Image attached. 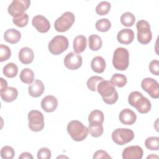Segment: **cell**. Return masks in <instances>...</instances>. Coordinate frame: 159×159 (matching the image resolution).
<instances>
[{
  "label": "cell",
  "instance_id": "cell-14",
  "mask_svg": "<svg viewBox=\"0 0 159 159\" xmlns=\"http://www.w3.org/2000/svg\"><path fill=\"white\" fill-rule=\"evenodd\" d=\"M143 155V150L139 145L129 146L123 150L122 153L123 159H141Z\"/></svg>",
  "mask_w": 159,
  "mask_h": 159
},
{
  "label": "cell",
  "instance_id": "cell-8",
  "mask_svg": "<svg viewBox=\"0 0 159 159\" xmlns=\"http://www.w3.org/2000/svg\"><path fill=\"white\" fill-rule=\"evenodd\" d=\"M111 137L114 143L119 145H123L134 139V133L130 129L119 128L112 132Z\"/></svg>",
  "mask_w": 159,
  "mask_h": 159
},
{
  "label": "cell",
  "instance_id": "cell-37",
  "mask_svg": "<svg viewBox=\"0 0 159 159\" xmlns=\"http://www.w3.org/2000/svg\"><path fill=\"white\" fill-rule=\"evenodd\" d=\"M11 56V50L10 48L4 44L0 45V61L1 62L7 60Z\"/></svg>",
  "mask_w": 159,
  "mask_h": 159
},
{
  "label": "cell",
  "instance_id": "cell-30",
  "mask_svg": "<svg viewBox=\"0 0 159 159\" xmlns=\"http://www.w3.org/2000/svg\"><path fill=\"white\" fill-rule=\"evenodd\" d=\"M111 81L114 84V86H116L119 88H122L126 84L127 80L124 75L115 73L112 76Z\"/></svg>",
  "mask_w": 159,
  "mask_h": 159
},
{
  "label": "cell",
  "instance_id": "cell-31",
  "mask_svg": "<svg viewBox=\"0 0 159 159\" xmlns=\"http://www.w3.org/2000/svg\"><path fill=\"white\" fill-rule=\"evenodd\" d=\"M96 29L102 32H105L108 31L111 27V23L109 20L106 18L101 19L96 22L95 24Z\"/></svg>",
  "mask_w": 159,
  "mask_h": 159
},
{
  "label": "cell",
  "instance_id": "cell-38",
  "mask_svg": "<svg viewBox=\"0 0 159 159\" xmlns=\"http://www.w3.org/2000/svg\"><path fill=\"white\" fill-rule=\"evenodd\" d=\"M51 155L50 150L46 147L41 148L37 152V158L39 159H49L51 158Z\"/></svg>",
  "mask_w": 159,
  "mask_h": 159
},
{
  "label": "cell",
  "instance_id": "cell-39",
  "mask_svg": "<svg viewBox=\"0 0 159 159\" xmlns=\"http://www.w3.org/2000/svg\"><path fill=\"white\" fill-rule=\"evenodd\" d=\"M148 68L152 74L156 76H158L159 75V61L158 60H153L152 61H151L149 64Z\"/></svg>",
  "mask_w": 159,
  "mask_h": 159
},
{
  "label": "cell",
  "instance_id": "cell-43",
  "mask_svg": "<svg viewBox=\"0 0 159 159\" xmlns=\"http://www.w3.org/2000/svg\"><path fill=\"white\" fill-rule=\"evenodd\" d=\"M158 156L157 155H153V154H152V155H149V156H148L147 157V158H158Z\"/></svg>",
  "mask_w": 159,
  "mask_h": 159
},
{
  "label": "cell",
  "instance_id": "cell-19",
  "mask_svg": "<svg viewBox=\"0 0 159 159\" xmlns=\"http://www.w3.org/2000/svg\"><path fill=\"white\" fill-rule=\"evenodd\" d=\"M34 58L33 50L27 47L22 48L19 52V59L24 64L27 65L32 62Z\"/></svg>",
  "mask_w": 159,
  "mask_h": 159
},
{
  "label": "cell",
  "instance_id": "cell-21",
  "mask_svg": "<svg viewBox=\"0 0 159 159\" xmlns=\"http://www.w3.org/2000/svg\"><path fill=\"white\" fill-rule=\"evenodd\" d=\"M21 38L20 32L15 29H9L4 34V40L10 43H17Z\"/></svg>",
  "mask_w": 159,
  "mask_h": 159
},
{
  "label": "cell",
  "instance_id": "cell-23",
  "mask_svg": "<svg viewBox=\"0 0 159 159\" xmlns=\"http://www.w3.org/2000/svg\"><path fill=\"white\" fill-rule=\"evenodd\" d=\"M87 46V39L83 35L76 36L73 40V50L76 53H81L84 51Z\"/></svg>",
  "mask_w": 159,
  "mask_h": 159
},
{
  "label": "cell",
  "instance_id": "cell-1",
  "mask_svg": "<svg viewBox=\"0 0 159 159\" xmlns=\"http://www.w3.org/2000/svg\"><path fill=\"white\" fill-rule=\"evenodd\" d=\"M97 91L103 101L107 104H113L118 99V93L114 84L111 81H101L97 86Z\"/></svg>",
  "mask_w": 159,
  "mask_h": 159
},
{
  "label": "cell",
  "instance_id": "cell-11",
  "mask_svg": "<svg viewBox=\"0 0 159 159\" xmlns=\"http://www.w3.org/2000/svg\"><path fill=\"white\" fill-rule=\"evenodd\" d=\"M142 88L146 91L151 98H159V86L158 82L152 78H145L141 82Z\"/></svg>",
  "mask_w": 159,
  "mask_h": 159
},
{
  "label": "cell",
  "instance_id": "cell-3",
  "mask_svg": "<svg viewBox=\"0 0 159 159\" xmlns=\"http://www.w3.org/2000/svg\"><path fill=\"white\" fill-rule=\"evenodd\" d=\"M67 131L72 139L76 142L84 140L89 133L88 128L76 120H71L68 124Z\"/></svg>",
  "mask_w": 159,
  "mask_h": 159
},
{
  "label": "cell",
  "instance_id": "cell-29",
  "mask_svg": "<svg viewBox=\"0 0 159 159\" xmlns=\"http://www.w3.org/2000/svg\"><path fill=\"white\" fill-rule=\"evenodd\" d=\"M135 21V16L130 12H124L120 16V22L124 26L132 27L134 24Z\"/></svg>",
  "mask_w": 159,
  "mask_h": 159
},
{
  "label": "cell",
  "instance_id": "cell-33",
  "mask_svg": "<svg viewBox=\"0 0 159 159\" xmlns=\"http://www.w3.org/2000/svg\"><path fill=\"white\" fill-rule=\"evenodd\" d=\"M111 7V3L108 1H102L99 2L96 7V12L100 16L106 15L110 11Z\"/></svg>",
  "mask_w": 159,
  "mask_h": 159
},
{
  "label": "cell",
  "instance_id": "cell-7",
  "mask_svg": "<svg viewBox=\"0 0 159 159\" xmlns=\"http://www.w3.org/2000/svg\"><path fill=\"white\" fill-rule=\"evenodd\" d=\"M75 20V15L71 12H65L57 18L54 23L55 29L59 32H64L68 30Z\"/></svg>",
  "mask_w": 159,
  "mask_h": 159
},
{
  "label": "cell",
  "instance_id": "cell-5",
  "mask_svg": "<svg viewBox=\"0 0 159 159\" xmlns=\"http://www.w3.org/2000/svg\"><path fill=\"white\" fill-rule=\"evenodd\" d=\"M68 39L63 35L55 36L48 43L49 52L55 55H58L65 52L68 47Z\"/></svg>",
  "mask_w": 159,
  "mask_h": 159
},
{
  "label": "cell",
  "instance_id": "cell-12",
  "mask_svg": "<svg viewBox=\"0 0 159 159\" xmlns=\"http://www.w3.org/2000/svg\"><path fill=\"white\" fill-rule=\"evenodd\" d=\"M64 65L69 70H77L81 67L83 62L82 57L80 55L75 52L68 53L64 58Z\"/></svg>",
  "mask_w": 159,
  "mask_h": 159
},
{
  "label": "cell",
  "instance_id": "cell-25",
  "mask_svg": "<svg viewBox=\"0 0 159 159\" xmlns=\"http://www.w3.org/2000/svg\"><path fill=\"white\" fill-rule=\"evenodd\" d=\"M89 132L93 137H99L102 134L104 131L102 124L98 122H94L89 124L88 126Z\"/></svg>",
  "mask_w": 159,
  "mask_h": 159
},
{
  "label": "cell",
  "instance_id": "cell-22",
  "mask_svg": "<svg viewBox=\"0 0 159 159\" xmlns=\"http://www.w3.org/2000/svg\"><path fill=\"white\" fill-rule=\"evenodd\" d=\"M105 60L101 56H96L93 58L91 62V69L96 73H102L106 68Z\"/></svg>",
  "mask_w": 159,
  "mask_h": 159
},
{
  "label": "cell",
  "instance_id": "cell-40",
  "mask_svg": "<svg viewBox=\"0 0 159 159\" xmlns=\"http://www.w3.org/2000/svg\"><path fill=\"white\" fill-rule=\"evenodd\" d=\"M94 159H98V158H111V157L108 155V153L102 150H99L96 151L93 157Z\"/></svg>",
  "mask_w": 159,
  "mask_h": 159
},
{
  "label": "cell",
  "instance_id": "cell-16",
  "mask_svg": "<svg viewBox=\"0 0 159 159\" xmlns=\"http://www.w3.org/2000/svg\"><path fill=\"white\" fill-rule=\"evenodd\" d=\"M120 121L125 125L134 124L137 120L136 114L130 109H124L120 111L119 115Z\"/></svg>",
  "mask_w": 159,
  "mask_h": 159
},
{
  "label": "cell",
  "instance_id": "cell-41",
  "mask_svg": "<svg viewBox=\"0 0 159 159\" xmlns=\"http://www.w3.org/2000/svg\"><path fill=\"white\" fill-rule=\"evenodd\" d=\"M19 159H33L34 157L31 153L29 152H23L19 157Z\"/></svg>",
  "mask_w": 159,
  "mask_h": 159
},
{
  "label": "cell",
  "instance_id": "cell-13",
  "mask_svg": "<svg viewBox=\"0 0 159 159\" xmlns=\"http://www.w3.org/2000/svg\"><path fill=\"white\" fill-rule=\"evenodd\" d=\"M32 25L40 33L47 32L50 28V23L48 20L42 15L34 16L32 20Z\"/></svg>",
  "mask_w": 159,
  "mask_h": 159
},
{
  "label": "cell",
  "instance_id": "cell-28",
  "mask_svg": "<svg viewBox=\"0 0 159 159\" xmlns=\"http://www.w3.org/2000/svg\"><path fill=\"white\" fill-rule=\"evenodd\" d=\"M104 116L103 112L100 110H93L91 112L88 116V122L89 124L98 122L102 124L104 122Z\"/></svg>",
  "mask_w": 159,
  "mask_h": 159
},
{
  "label": "cell",
  "instance_id": "cell-36",
  "mask_svg": "<svg viewBox=\"0 0 159 159\" xmlns=\"http://www.w3.org/2000/svg\"><path fill=\"white\" fill-rule=\"evenodd\" d=\"M29 21V16L27 13H24L22 16L18 17H13V23L19 27H24L27 25Z\"/></svg>",
  "mask_w": 159,
  "mask_h": 159
},
{
  "label": "cell",
  "instance_id": "cell-32",
  "mask_svg": "<svg viewBox=\"0 0 159 159\" xmlns=\"http://www.w3.org/2000/svg\"><path fill=\"white\" fill-rule=\"evenodd\" d=\"M145 147L150 150H158L159 149V137H150L145 141Z\"/></svg>",
  "mask_w": 159,
  "mask_h": 159
},
{
  "label": "cell",
  "instance_id": "cell-42",
  "mask_svg": "<svg viewBox=\"0 0 159 159\" xmlns=\"http://www.w3.org/2000/svg\"><path fill=\"white\" fill-rule=\"evenodd\" d=\"M0 81H1V90H0L1 91L7 88V83L2 78H0Z\"/></svg>",
  "mask_w": 159,
  "mask_h": 159
},
{
  "label": "cell",
  "instance_id": "cell-20",
  "mask_svg": "<svg viewBox=\"0 0 159 159\" xmlns=\"http://www.w3.org/2000/svg\"><path fill=\"white\" fill-rule=\"evenodd\" d=\"M1 99L7 102L14 101L18 96V91L14 87H7L0 91Z\"/></svg>",
  "mask_w": 159,
  "mask_h": 159
},
{
  "label": "cell",
  "instance_id": "cell-9",
  "mask_svg": "<svg viewBox=\"0 0 159 159\" xmlns=\"http://www.w3.org/2000/svg\"><path fill=\"white\" fill-rule=\"evenodd\" d=\"M29 127L34 132H40L44 127V117L37 110H32L28 114Z\"/></svg>",
  "mask_w": 159,
  "mask_h": 159
},
{
  "label": "cell",
  "instance_id": "cell-35",
  "mask_svg": "<svg viewBox=\"0 0 159 159\" xmlns=\"http://www.w3.org/2000/svg\"><path fill=\"white\" fill-rule=\"evenodd\" d=\"M15 155L14 148L10 146L3 147L1 150V157L3 159H12Z\"/></svg>",
  "mask_w": 159,
  "mask_h": 159
},
{
  "label": "cell",
  "instance_id": "cell-27",
  "mask_svg": "<svg viewBox=\"0 0 159 159\" xmlns=\"http://www.w3.org/2000/svg\"><path fill=\"white\" fill-rule=\"evenodd\" d=\"M2 72L8 78H14L17 75L18 67L14 63H9L4 66Z\"/></svg>",
  "mask_w": 159,
  "mask_h": 159
},
{
  "label": "cell",
  "instance_id": "cell-15",
  "mask_svg": "<svg viewBox=\"0 0 159 159\" xmlns=\"http://www.w3.org/2000/svg\"><path fill=\"white\" fill-rule=\"evenodd\" d=\"M58 106V100L56 97L52 95H48L44 97L41 101V107L47 112H52Z\"/></svg>",
  "mask_w": 159,
  "mask_h": 159
},
{
  "label": "cell",
  "instance_id": "cell-34",
  "mask_svg": "<svg viewBox=\"0 0 159 159\" xmlns=\"http://www.w3.org/2000/svg\"><path fill=\"white\" fill-rule=\"evenodd\" d=\"M103 80L104 79L101 76H91L88 80L86 82L87 87L89 90L92 91H96L97 90V86L98 84Z\"/></svg>",
  "mask_w": 159,
  "mask_h": 159
},
{
  "label": "cell",
  "instance_id": "cell-6",
  "mask_svg": "<svg viewBox=\"0 0 159 159\" xmlns=\"http://www.w3.org/2000/svg\"><path fill=\"white\" fill-rule=\"evenodd\" d=\"M137 29V40L143 45L148 44L150 42L152 34L150 30V25L145 20H140L136 24Z\"/></svg>",
  "mask_w": 159,
  "mask_h": 159
},
{
  "label": "cell",
  "instance_id": "cell-2",
  "mask_svg": "<svg viewBox=\"0 0 159 159\" xmlns=\"http://www.w3.org/2000/svg\"><path fill=\"white\" fill-rule=\"evenodd\" d=\"M128 102L141 114L148 112L152 107L150 101L139 91H132L128 96Z\"/></svg>",
  "mask_w": 159,
  "mask_h": 159
},
{
  "label": "cell",
  "instance_id": "cell-10",
  "mask_svg": "<svg viewBox=\"0 0 159 159\" xmlns=\"http://www.w3.org/2000/svg\"><path fill=\"white\" fill-rule=\"evenodd\" d=\"M30 4L29 0H14L8 6L7 11L13 17H18L25 13V11L29 7Z\"/></svg>",
  "mask_w": 159,
  "mask_h": 159
},
{
  "label": "cell",
  "instance_id": "cell-24",
  "mask_svg": "<svg viewBox=\"0 0 159 159\" xmlns=\"http://www.w3.org/2000/svg\"><path fill=\"white\" fill-rule=\"evenodd\" d=\"M88 41L89 47L93 51H98L102 47V42L101 38L96 34L91 35L88 38Z\"/></svg>",
  "mask_w": 159,
  "mask_h": 159
},
{
  "label": "cell",
  "instance_id": "cell-26",
  "mask_svg": "<svg viewBox=\"0 0 159 159\" xmlns=\"http://www.w3.org/2000/svg\"><path fill=\"white\" fill-rule=\"evenodd\" d=\"M20 79L25 84H31L34 80V73L29 68H24L20 73Z\"/></svg>",
  "mask_w": 159,
  "mask_h": 159
},
{
  "label": "cell",
  "instance_id": "cell-17",
  "mask_svg": "<svg viewBox=\"0 0 159 159\" xmlns=\"http://www.w3.org/2000/svg\"><path fill=\"white\" fill-rule=\"evenodd\" d=\"M134 32L130 29H123L120 30L117 35L118 42L124 45L131 43L134 39Z\"/></svg>",
  "mask_w": 159,
  "mask_h": 159
},
{
  "label": "cell",
  "instance_id": "cell-4",
  "mask_svg": "<svg viewBox=\"0 0 159 159\" xmlns=\"http://www.w3.org/2000/svg\"><path fill=\"white\" fill-rule=\"evenodd\" d=\"M129 64V51L123 47L117 48L113 54L112 65L114 67L120 71L125 70Z\"/></svg>",
  "mask_w": 159,
  "mask_h": 159
},
{
  "label": "cell",
  "instance_id": "cell-18",
  "mask_svg": "<svg viewBox=\"0 0 159 159\" xmlns=\"http://www.w3.org/2000/svg\"><path fill=\"white\" fill-rule=\"evenodd\" d=\"M45 89V86L42 81L35 80L33 83L30 84L28 88V92L30 96L34 98L40 96Z\"/></svg>",
  "mask_w": 159,
  "mask_h": 159
}]
</instances>
